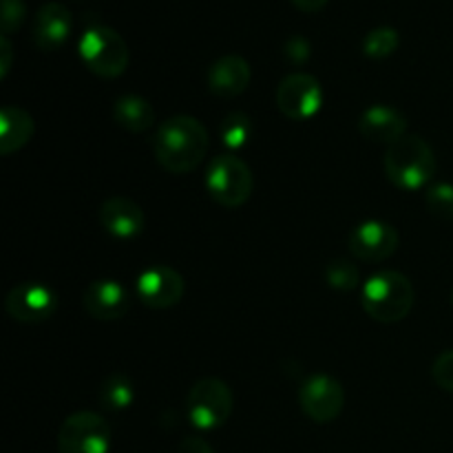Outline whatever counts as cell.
I'll return each mask as SVG.
<instances>
[{"label": "cell", "mask_w": 453, "mask_h": 453, "mask_svg": "<svg viewBox=\"0 0 453 453\" xmlns=\"http://www.w3.org/2000/svg\"><path fill=\"white\" fill-rule=\"evenodd\" d=\"M111 427L96 411H75L66 416L58 432L60 453H109Z\"/></svg>", "instance_id": "obj_7"}, {"label": "cell", "mask_w": 453, "mask_h": 453, "mask_svg": "<svg viewBox=\"0 0 453 453\" xmlns=\"http://www.w3.org/2000/svg\"><path fill=\"white\" fill-rule=\"evenodd\" d=\"M100 226L115 239H135L144 233L146 217L140 203L115 195L100 206Z\"/></svg>", "instance_id": "obj_15"}, {"label": "cell", "mask_w": 453, "mask_h": 453, "mask_svg": "<svg viewBox=\"0 0 453 453\" xmlns=\"http://www.w3.org/2000/svg\"><path fill=\"white\" fill-rule=\"evenodd\" d=\"M131 292L115 279H96L84 290V312L96 321H118L131 310Z\"/></svg>", "instance_id": "obj_13"}, {"label": "cell", "mask_w": 453, "mask_h": 453, "mask_svg": "<svg viewBox=\"0 0 453 453\" xmlns=\"http://www.w3.org/2000/svg\"><path fill=\"white\" fill-rule=\"evenodd\" d=\"M177 453H215L211 445L199 436H186L177 447Z\"/></svg>", "instance_id": "obj_28"}, {"label": "cell", "mask_w": 453, "mask_h": 453, "mask_svg": "<svg viewBox=\"0 0 453 453\" xmlns=\"http://www.w3.org/2000/svg\"><path fill=\"white\" fill-rule=\"evenodd\" d=\"M401 47V35L394 27H376L363 38V53L372 60H385Z\"/></svg>", "instance_id": "obj_21"}, {"label": "cell", "mask_w": 453, "mask_h": 453, "mask_svg": "<svg viewBox=\"0 0 453 453\" xmlns=\"http://www.w3.org/2000/svg\"><path fill=\"white\" fill-rule=\"evenodd\" d=\"M12 60H13V49L12 40L7 35H0V78H7L9 71H12Z\"/></svg>", "instance_id": "obj_29"}, {"label": "cell", "mask_w": 453, "mask_h": 453, "mask_svg": "<svg viewBox=\"0 0 453 453\" xmlns=\"http://www.w3.org/2000/svg\"><path fill=\"white\" fill-rule=\"evenodd\" d=\"M326 281L334 290L349 292L358 288L361 274H358V268L349 259H334L326 265Z\"/></svg>", "instance_id": "obj_23"}, {"label": "cell", "mask_w": 453, "mask_h": 453, "mask_svg": "<svg viewBox=\"0 0 453 453\" xmlns=\"http://www.w3.org/2000/svg\"><path fill=\"white\" fill-rule=\"evenodd\" d=\"M186 281L171 265H150L137 277V296L150 310H171L184 299Z\"/></svg>", "instance_id": "obj_12"}, {"label": "cell", "mask_w": 453, "mask_h": 453, "mask_svg": "<svg viewBox=\"0 0 453 453\" xmlns=\"http://www.w3.org/2000/svg\"><path fill=\"white\" fill-rule=\"evenodd\" d=\"M358 133L376 144L392 146L407 135V118L403 111L388 104H374L358 118Z\"/></svg>", "instance_id": "obj_16"}, {"label": "cell", "mask_w": 453, "mask_h": 453, "mask_svg": "<svg viewBox=\"0 0 453 453\" xmlns=\"http://www.w3.org/2000/svg\"><path fill=\"white\" fill-rule=\"evenodd\" d=\"M416 303V290L410 277L398 270H380L372 274L361 290V305L370 319L379 323H398L410 317Z\"/></svg>", "instance_id": "obj_3"}, {"label": "cell", "mask_w": 453, "mask_h": 453, "mask_svg": "<svg viewBox=\"0 0 453 453\" xmlns=\"http://www.w3.org/2000/svg\"><path fill=\"white\" fill-rule=\"evenodd\" d=\"M299 405L312 423H334L345 407L343 385L330 374H310L299 388Z\"/></svg>", "instance_id": "obj_8"}, {"label": "cell", "mask_w": 453, "mask_h": 453, "mask_svg": "<svg viewBox=\"0 0 453 453\" xmlns=\"http://www.w3.org/2000/svg\"><path fill=\"white\" fill-rule=\"evenodd\" d=\"M432 379L445 392L453 394V349L442 352L432 365Z\"/></svg>", "instance_id": "obj_26"}, {"label": "cell", "mask_w": 453, "mask_h": 453, "mask_svg": "<svg viewBox=\"0 0 453 453\" xmlns=\"http://www.w3.org/2000/svg\"><path fill=\"white\" fill-rule=\"evenodd\" d=\"M388 180L401 190H420L436 177L438 159L427 140L407 133L388 146L383 159Z\"/></svg>", "instance_id": "obj_2"}, {"label": "cell", "mask_w": 453, "mask_h": 453, "mask_svg": "<svg viewBox=\"0 0 453 453\" xmlns=\"http://www.w3.org/2000/svg\"><path fill=\"white\" fill-rule=\"evenodd\" d=\"M250 78L252 71L246 58L237 56V53H226V56L217 58L208 69V88L217 97L233 100L246 91Z\"/></svg>", "instance_id": "obj_17"}, {"label": "cell", "mask_w": 453, "mask_h": 453, "mask_svg": "<svg viewBox=\"0 0 453 453\" xmlns=\"http://www.w3.org/2000/svg\"><path fill=\"white\" fill-rule=\"evenodd\" d=\"M451 303H453V290H451Z\"/></svg>", "instance_id": "obj_31"}, {"label": "cell", "mask_w": 453, "mask_h": 453, "mask_svg": "<svg viewBox=\"0 0 453 453\" xmlns=\"http://www.w3.org/2000/svg\"><path fill=\"white\" fill-rule=\"evenodd\" d=\"M4 310L13 321L35 326V323L49 321L56 314L58 295L44 283L27 281L9 290L7 299H4Z\"/></svg>", "instance_id": "obj_11"}, {"label": "cell", "mask_w": 453, "mask_h": 453, "mask_svg": "<svg viewBox=\"0 0 453 453\" xmlns=\"http://www.w3.org/2000/svg\"><path fill=\"white\" fill-rule=\"evenodd\" d=\"M155 115L153 104L142 96H119L113 102V122L128 133H144L153 128Z\"/></svg>", "instance_id": "obj_19"}, {"label": "cell", "mask_w": 453, "mask_h": 453, "mask_svg": "<svg viewBox=\"0 0 453 453\" xmlns=\"http://www.w3.org/2000/svg\"><path fill=\"white\" fill-rule=\"evenodd\" d=\"M283 53H286V58L292 65H303L310 58V42L305 38H301V35H295V38H290L286 42Z\"/></svg>", "instance_id": "obj_27"}, {"label": "cell", "mask_w": 453, "mask_h": 453, "mask_svg": "<svg viewBox=\"0 0 453 453\" xmlns=\"http://www.w3.org/2000/svg\"><path fill=\"white\" fill-rule=\"evenodd\" d=\"M208 131L193 115H173L159 124L153 137V153L159 166L173 175H186L208 153Z\"/></svg>", "instance_id": "obj_1"}, {"label": "cell", "mask_w": 453, "mask_h": 453, "mask_svg": "<svg viewBox=\"0 0 453 453\" xmlns=\"http://www.w3.org/2000/svg\"><path fill=\"white\" fill-rule=\"evenodd\" d=\"M73 29V16L62 3H44L38 9L31 27V40L44 53L65 47Z\"/></svg>", "instance_id": "obj_14"}, {"label": "cell", "mask_w": 453, "mask_h": 453, "mask_svg": "<svg viewBox=\"0 0 453 453\" xmlns=\"http://www.w3.org/2000/svg\"><path fill=\"white\" fill-rule=\"evenodd\" d=\"M219 135L224 146L230 150H239L248 146L252 137V122L246 113H230L226 115L219 127Z\"/></svg>", "instance_id": "obj_22"}, {"label": "cell", "mask_w": 453, "mask_h": 453, "mask_svg": "<svg viewBox=\"0 0 453 453\" xmlns=\"http://www.w3.org/2000/svg\"><path fill=\"white\" fill-rule=\"evenodd\" d=\"M206 190L224 208H242L255 190L250 166L237 155H217L206 171Z\"/></svg>", "instance_id": "obj_5"}, {"label": "cell", "mask_w": 453, "mask_h": 453, "mask_svg": "<svg viewBox=\"0 0 453 453\" xmlns=\"http://www.w3.org/2000/svg\"><path fill=\"white\" fill-rule=\"evenodd\" d=\"M100 403L111 411H122L135 403V385L131 383L127 374H115L106 376L104 383L100 388Z\"/></svg>", "instance_id": "obj_20"}, {"label": "cell", "mask_w": 453, "mask_h": 453, "mask_svg": "<svg viewBox=\"0 0 453 453\" xmlns=\"http://www.w3.org/2000/svg\"><path fill=\"white\" fill-rule=\"evenodd\" d=\"M233 389L221 379H199L186 396V416L199 432H212L233 416Z\"/></svg>", "instance_id": "obj_6"}, {"label": "cell", "mask_w": 453, "mask_h": 453, "mask_svg": "<svg viewBox=\"0 0 453 453\" xmlns=\"http://www.w3.org/2000/svg\"><path fill=\"white\" fill-rule=\"evenodd\" d=\"M349 252L365 264H380L389 259L401 246V234L383 219H367L354 226L348 237Z\"/></svg>", "instance_id": "obj_10"}, {"label": "cell", "mask_w": 453, "mask_h": 453, "mask_svg": "<svg viewBox=\"0 0 453 453\" xmlns=\"http://www.w3.org/2000/svg\"><path fill=\"white\" fill-rule=\"evenodd\" d=\"M27 4L25 0H3V12H0V29L3 35H12L25 25Z\"/></svg>", "instance_id": "obj_25"}, {"label": "cell", "mask_w": 453, "mask_h": 453, "mask_svg": "<svg viewBox=\"0 0 453 453\" xmlns=\"http://www.w3.org/2000/svg\"><path fill=\"white\" fill-rule=\"evenodd\" d=\"M425 203H427L429 212L442 221L453 219V184L441 181V184L429 186L425 193Z\"/></svg>", "instance_id": "obj_24"}, {"label": "cell", "mask_w": 453, "mask_h": 453, "mask_svg": "<svg viewBox=\"0 0 453 453\" xmlns=\"http://www.w3.org/2000/svg\"><path fill=\"white\" fill-rule=\"evenodd\" d=\"M35 133V122L22 106L7 104L0 111V153L12 155L25 149Z\"/></svg>", "instance_id": "obj_18"}, {"label": "cell", "mask_w": 453, "mask_h": 453, "mask_svg": "<svg viewBox=\"0 0 453 453\" xmlns=\"http://www.w3.org/2000/svg\"><path fill=\"white\" fill-rule=\"evenodd\" d=\"M277 109L292 122H305L314 118L323 106V88L314 75L296 71L286 75L277 87Z\"/></svg>", "instance_id": "obj_9"}, {"label": "cell", "mask_w": 453, "mask_h": 453, "mask_svg": "<svg viewBox=\"0 0 453 453\" xmlns=\"http://www.w3.org/2000/svg\"><path fill=\"white\" fill-rule=\"evenodd\" d=\"M78 53L93 75L115 80L128 69V47L122 35L106 25H91L84 29Z\"/></svg>", "instance_id": "obj_4"}, {"label": "cell", "mask_w": 453, "mask_h": 453, "mask_svg": "<svg viewBox=\"0 0 453 453\" xmlns=\"http://www.w3.org/2000/svg\"><path fill=\"white\" fill-rule=\"evenodd\" d=\"M327 3H330V0H292V4H295L299 12H305V13L321 12Z\"/></svg>", "instance_id": "obj_30"}]
</instances>
